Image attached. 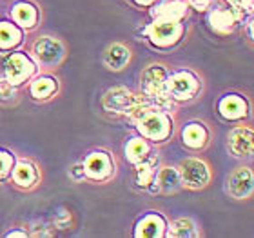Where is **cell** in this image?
Returning a JSON list of instances; mask_svg holds the SVG:
<instances>
[{"instance_id":"6da1fadb","label":"cell","mask_w":254,"mask_h":238,"mask_svg":"<svg viewBox=\"0 0 254 238\" xmlns=\"http://www.w3.org/2000/svg\"><path fill=\"white\" fill-rule=\"evenodd\" d=\"M104 107L111 113L131 115V117L138 118L143 111H147L149 104L143 102L142 98L134 96L126 87H115V89L107 91L106 96H104Z\"/></svg>"},{"instance_id":"7a4b0ae2","label":"cell","mask_w":254,"mask_h":238,"mask_svg":"<svg viewBox=\"0 0 254 238\" xmlns=\"http://www.w3.org/2000/svg\"><path fill=\"white\" fill-rule=\"evenodd\" d=\"M142 89L145 96L156 100L158 104L165 106L169 102V95H167V71L164 66L154 64L149 66L142 75Z\"/></svg>"},{"instance_id":"3957f363","label":"cell","mask_w":254,"mask_h":238,"mask_svg":"<svg viewBox=\"0 0 254 238\" xmlns=\"http://www.w3.org/2000/svg\"><path fill=\"white\" fill-rule=\"evenodd\" d=\"M171 118L162 111H143L140 117H138V129L145 138H151V140H165V138L171 135Z\"/></svg>"},{"instance_id":"277c9868","label":"cell","mask_w":254,"mask_h":238,"mask_svg":"<svg viewBox=\"0 0 254 238\" xmlns=\"http://www.w3.org/2000/svg\"><path fill=\"white\" fill-rule=\"evenodd\" d=\"M147 35L151 42L158 48H171L175 46L184 35V26L180 20H165V18H156V20L147 27Z\"/></svg>"},{"instance_id":"5b68a950","label":"cell","mask_w":254,"mask_h":238,"mask_svg":"<svg viewBox=\"0 0 254 238\" xmlns=\"http://www.w3.org/2000/svg\"><path fill=\"white\" fill-rule=\"evenodd\" d=\"M198 79L189 71H180L167 77V95L176 100H189L198 93Z\"/></svg>"},{"instance_id":"8992f818","label":"cell","mask_w":254,"mask_h":238,"mask_svg":"<svg viewBox=\"0 0 254 238\" xmlns=\"http://www.w3.org/2000/svg\"><path fill=\"white\" fill-rule=\"evenodd\" d=\"M180 178L182 184H186L190 189H201L209 184V167L201 160L187 159L180 165Z\"/></svg>"},{"instance_id":"52a82bcc","label":"cell","mask_w":254,"mask_h":238,"mask_svg":"<svg viewBox=\"0 0 254 238\" xmlns=\"http://www.w3.org/2000/svg\"><path fill=\"white\" fill-rule=\"evenodd\" d=\"M35 71V66L26 55L22 53H13L9 59L5 60L4 66V73H5V80L9 82L11 85H18L22 84L26 79H29Z\"/></svg>"},{"instance_id":"ba28073f","label":"cell","mask_w":254,"mask_h":238,"mask_svg":"<svg viewBox=\"0 0 254 238\" xmlns=\"http://www.w3.org/2000/svg\"><path fill=\"white\" fill-rule=\"evenodd\" d=\"M33 51H35V57L42 64H46V66H55L64 57L62 44L57 38H51V37H44L40 40H37L35 46H33Z\"/></svg>"},{"instance_id":"9c48e42d","label":"cell","mask_w":254,"mask_h":238,"mask_svg":"<svg viewBox=\"0 0 254 238\" xmlns=\"http://www.w3.org/2000/svg\"><path fill=\"white\" fill-rule=\"evenodd\" d=\"M227 189L234 198H247L253 193V171L247 167L234 169L227 180Z\"/></svg>"},{"instance_id":"30bf717a","label":"cell","mask_w":254,"mask_h":238,"mask_svg":"<svg viewBox=\"0 0 254 238\" xmlns=\"http://www.w3.org/2000/svg\"><path fill=\"white\" fill-rule=\"evenodd\" d=\"M85 176L95 180H104L113 173V164L111 159L106 153H93L85 159L84 164Z\"/></svg>"},{"instance_id":"8fae6325","label":"cell","mask_w":254,"mask_h":238,"mask_svg":"<svg viewBox=\"0 0 254 238\" xmlns=\"http://www.w3.org/2000/svg\"><path fill=\"white\" fill-rule=\"evenodd\" d=\"M229 148L234 153V157H249L253 155L254 137L249 127H238L229 137Z\"/></svg>"},{"instance_id":"7c38bea8","label":"cell","mask_w":254,"mask_h":238,"mask_svg":"<svg viewBox=\"0 0 254 238\" xmlns=\"http://www.w3.org/2000/svg\"><path fill=\"white\" fill-rule=\"evenodd\" d=\"M220 113L229 120H240L247 115V104L242 96L227 95L220 100Z\"/></svg>"},{"instance_id":"4fadbf2b","label":"cell","mask_w":254,"mask_h":238,"mask_svg":"<svg viewBox=\"0 0 254 238\" xmlns=\"http://www.w3.org/2000/svg\"><path fill=\"white\" fill-rule=\"evenodd\" d=\"M138 238H156L165 235V222L160 215H147L142 222H138L136 231H134Z\"/></svg>"},{"instance_id":"5bb4252c","label":"cell","mask_w":254,"mask_h":238,"mask_svg":"<svg viewBox=\"0 0 254 238\" xmlns=\"http://www.w3.org/2000/svg\"><path fill=\"white\" fill-rule=\"evenodd\" d=\"M131 59V51L122 46V44H113L106 49V55H104V64L107 66V69H113V71H120L127 66Z\"/></svg>"},{"instance_id":"9a60e30c","label":"cell","mask_w":254,"mask_h":238,"mask_svg":"<svg viewBox=\"0 0 254 238\" xmlns=\"http://www.w3.org/2000/svg\"><path fill=\"white\" fill-rule=\"evenodd\" d=\"M186 4L180 0H173V2H165L153 9L154 18H165V20H182L186 16Z\"/></svg>"},{"instance_id":"2e32d148","label":"cell","mask_w":254,"mask_h":238,"mask_svg":"<svg viewBox=\"0 0 254 238\" xmlns=\"http://www.w3.org/2000/svg\"><path fill=\"white\" fill-rule=\"evenodd\" d=\"M209 24L212 29H216L220 33H229L234 29L236 24V15L231 9H216L209 15Z\"/></svg>"},{"instance_id":"e0dca14e","label":"cell","mask_w":254,"mask_h":238,"mask_svg":"<svg viewBox=\"0 0 254 238\" xmlns=\"http://www.w3.org/2000/svg\"><path fill=\"white\" fill-rule=\"evenodd\" d=\"M154 178L158 182V189L165 191V193H173L182 185L180 171L175 167H162Z\"/></svg>"},{"instance_id":"ac0fdd59","label":"cell","mask_w":254,"mask_h":238,"mask_svg":"<svg viewBox=\"0 0 254 238\" xmlns=\"http://www.w3.org/2000/svg\"><path fill=\"white\" fill-rule=\"evenodd\" d=\"M37 9L35 5L26 4V2H20L13 7V20L22 27H33L37 24Z\"/></svg>"},{"instance_id":"d6986e66","label":"cell","mask_w":254,"mask_h":238,"mask_svg":"<svg viewBox=\"0 0 254 238\" xmlns=\"http://www.w3.org/2000/svg\"><path fill=\"white\" fill-rule=\"evenodd\" d=\"M182 137H184V144L192 149L201 148V146L207 142V131L201 124H189V126L184 129Z\"/></svg>"},{"instance_id":"ffe728a7","label":"cell","mask_w":254,"mask_h":238,"mask_svg":"<svg viewBox=\"0 0 254 238\" xmlns=\"http://www.w3.org/2000/svg\"><path fill=\"white\" fill-rule=\"evenodd\" d=\"M149 151H151L149 144L145 142V140H142V138H132L126 148L127 159H129V162H132V164H140V162H143L145 159H149Z\"/></svg>"},{"instance_id":"44dd1931","label":"cell","mask_w":254,"mask_h":238,"mask_svg":"<svg viewBox=\"0 0 254 238\" xmlns=\"http://www.w3.org/2000/svg\"><path fill=\"white\" fill-rule=\"evenodd\" d=\"M13 180L18 185H22V187H29L37 180V171H35V167L29 162H20L15 167V171H13Z\"/></svg>"},{"instance_id":"7402d4cb","label":"cell","mask_w":254,"mask_h":238,"mask_svg":"<svg viewBox=\"0 0 254 238\" xmlns=\"http://www.w3.org/2000/svg\"><path fill=\"white\" fill-rule=\"evenodd\" d=\"M22 33L20 29H16L13 24H7V22H2L0 24V49H9L13 46L20 42Z\"/></svg>"},{"instance_id":"603a6c76","label":"cell","mask_w":254,"mask_h":238,"mask_svg":"<svg viewBox=\"0 0 254 238\" xmlns=\"http://www.w3.org/2000/svg\"><path fill=\"white\" fill-rule=\"evenodd\" d=\"M138 173H136V182L140 187H149L153 184L154 176H156V169H154V160L145 159L143 162L136 164Z\"/></svg>"},{"instance_id":"cb8c5ba5","label":"cell","mask_w":254,"mask_h":238,"mask_svg":"<svg viewBox=\"0 0 254 238\" xmlns=\"http://www.w3.org/2000/svg\"><path fill=\"white\" fill-rule=\"evenodd\" d=\"M57 91V82L53 79H37L31 84V95L38 100L49 98Z\"/></svg>"},{"instance_id":"d4e9b609","label":"cell","mask_w":254,"mask_h":238,"mask_svg":"<svg viewBox=\"0 0 254 238\" xmlns=\"http://www.w3.org/2000/svg\"><path fill=\"white\" fill-rule=\"evenodd\" d=\"M196 228L194 224L190 222L189 218H180L176 220L173 226H171L169 237H176V238H186V237H196Z\"/></svg>"},{"instance_id":"484cf974","label":"cell","mask_w":254,"mask_h":238,"mask_svg":"<svg viewBox=\"0 0 254 238\" xmlns=\"http://www.w3.org/2000/svg\"><path fill=\"white\" fill-rule=\"evenodd\" d=\"M11 165H13V157H11L9 153L0 151V178H4V176L9 173Z\"/></svg>"},{"instance_id":"4316f807","label":"cell","mask_w":254,"mask_h":238,"mask_svg":"<svg viewBox=\"0 0 254 238\" xmlns=\"http://www.w3.org/2000/svg\"><path fill=\"white\" fill-rule=\"evenodd\" d=\"M227 2L236 11H247V13H251V9H253V0H227Z\"/></svg>"},{"instance_id":"83f0119b","label":"cell","mask_w":254,"mask_h":238,"mask_svg":"<svg viewBox=\"0 0 254 238\" xmlns=\"http://www.w3.org/2000/svg\"><path fill=\"white\" fill-rule=\"evenodd\" d=\"M0 96L2 98H13V87H11V84L7 82V80H0Z\"/></svg>"},{"instance_id":"f1b7e54d","label":"cell","mask_w":254,"mask_h":238,"mask_svg":"<svg viewBox=\"0 0 254 238\" xmlns=\"http://www.w3.org/2000/svg\"><path fill=\"white\" fill-rule=\"evenodd\" d=\"M71 176H73L74 180H82V178H84V176H85L84 165H82V164L73 165V169H71Z\"/></svg>"},{"instance_id":"f546056e","label":"cell","mask_w":254,"mask_h":238,"mask_svg":"<svg viewBox=\"0 0 254 238\" xmlns=\"http://www.w3.org/2000/svg\"><path fill=\"white\" fill-rule=\"evenodd\" d=\"M190 4L194 5L196 9H207L211 5V0H190Z\"/></svg>"},{"instance_id":"4dcf8cb0","label":"cell","mask_w":254,"mask_h":238,"mask_svg":"<svg viewBox=\"0 0 254 238\" xmlns=\"http://www.w3.org/2000/svg\"><path fill=\"white\" fill-rule=\"evenodd\" d=\"M7 237H13V238H15V237H26V233H24V231H11V233H7Z\"/></svg>"},{"instance_id":"1f68e13d","label":"cell","mask_w":254,"mask_h":238,"mask_svg":"<svg viewBox=\"0 0 254 238\" xmlns=\"http://www.w3.org/2000/svg\"><path fill=\"white\" fill-rule=\"evenodd\" d=\"M138 4H142V5H147V4H153L154 0H136Z\"/></svg>"}]
</instances>
